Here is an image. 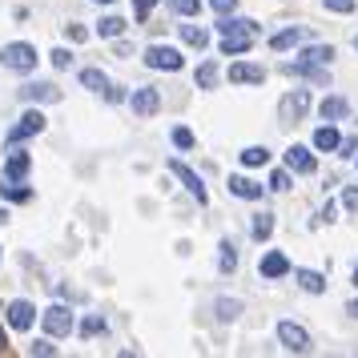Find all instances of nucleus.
Masks as SVG:
<instances>
[{"mask_svg": "<svg viewBox=\"0 0 358 358\" xmlns=\"http://www.w3.org/2000/svg\"><path fill=\"white\" fill-rule=\"evenodd\" d=\"M0 65L4 69H13V73H33L36 69V49L33 45H4L0 49Z\"/></svg>", "mask_w": 358, "mask_h": 358, "instance_id": "1", "label": "nucleus"}, {"mask_svg": "<svg viewBox=\"0 0 358 358\" xmlns=\"http://www.w3.org/2000/svg\"><path fill=\"white\" fill-rule=\"evenodd\" d=\"M145 65L149 69H165V73H178L181 69V52L169 45H149L145 49Z\"/></svg>", "mask_w": 358, "mask_h": 358, "instance_id": "2", "label": "nucleus"}, {"mask_svg": "<svg viewBox=\"0 0 358 358\" xmlns=\"http://www.w3.org/2000/svg\"><path fill=\"white\" fill-rule=\"evenodd\" d=\"M45 129V117L36 113V109H29V113L20 117L17 125L8 129V145H20V141H29V137H36V133Z\"/></svg>", "mask_w": 358, "mask_h": 358, "instance_id": "3", "label": "nucleus"}, {"mask_svg": "<svg viewBox=\"0 0 358 358\" xmlns=\"http://www.w3.org/2000/svg\"><path fill=\"white\" fill-rule=\"evenodd\" d=\"M41 322H45V330H49L52 338H65V334H73V314H69V306H49Z\"/></svg>", "mask_w": 358, "mask_h": 358, "instance_id": "4", "label": "nucleus"}, {"mask_svg": "<svg viewBox=\"0 0 358 358\" xmlns=\"http://www.w3.org/2000/svg\"><path fill=\"white\" fill-rule=\"evenodd\" d=\"M278 338H282V346L294 350V355H306L310 350V334L302 330V326H294V322H278Z\"/></svg>", "mask_w": 358, "mask_h": 358, "instance_id": "5", "label": "nucleus"}, {"mask_svg": "<svg viewBox=\"0 0 358 358\" xmlns=\"http://www.w3.org/2000/svg\"><path fill=\"white\" fill-rule=\"evenodd\" d=\"M169 173H178V178H181V185H185V189H189V194L197 197V206H206V201H210V194H206V185H201V178H197V173H194V169H189L185 162H169Z\"/></svg>", "mask_w": 358, "mask_h": 358, "instance_id": "6", "label": "nucleus"}, {"mask_svg": "<svg viewBox=\"0 0 358 358\" xmlns=\"http://www.w3.org/2000/svg\"><path fill=\"white\" fill-rule=\"evenodd\" d=\"M157 109H162V93L157 89H137L133 93V113L137 117H153Z\"/></svg>", "mask_w": 358, "mask_h": 358, "instance_id": "7", "label": "nucleus"}, {"mask_svg": "<svg viewBox=\"0 0 358 358\" xmlns=\"http://www.w3.org/2000/svg\"><path fill=\"white\" fill-rule=\"evenodd\" d=\"M306 105H310L306 89H298V93H290V97L282 101V109H278V113H282V121H286V125H290V121H298V117L306 113Z\"/></svg>", "mask_w": 358, "mask_h": 358, "instance_id": "8", "label": "nucleus"}, {"mask_svg": "<svg viewBox=\"0 0 358 358\" xmlns=\"http://www.w3.org/2000/svg\"><path fill=\"white\" fill-rule=\"evenodd\" d=\"M229 81L234 85H262L266 81V69L262 65H229Z\"/></svg>", "mask_w": 358, "mask_h": 358, "instance_id": "9", "label": "nucleus"}, {"mask_svg": "<svg viewBox=\"0 0 358 358\" xmlns=\"http://www.w3.org/2000/svg\"><path fill=\"white\" fill-rule=\"evenodd\" d=\"M33 302H24V298H20V302H13V306H8V326H13V330H29V326H33Z\"/></svg>", "mask_w": 358, "mask_h": 358, "instance_id": "10", "label": "nucleus"}, {"mask_svg": "<svg viewBox=\"0 0 358 358\" xmlns=\"http://www.w3.org/2000/svg\"><path fill=\"white\" fill-rule=\"evenodd\" d=\"M20 97L24 101H61V89L57 85H45V81H33L20 89Z\"/></svg>", "mask_w": 358, "mask_h": 358, "instance_id": "11", "label": "nucleus"}, {"mask_svg": "<svg viewBox=\"0 0 358 358\" xmlns=\"http://www.w3.org/2000/svg\"><path fill=\"white\" fill-rule=\"evenodd\" d=\"M286 165H290L294 173H314V157H310V149H302V145L286 149Z\"/></svg>", "mask_w": 358, "mask_h": 358, "instance_id": "12", "label": "nucleus"}, {"mask_svg": "<svg viewBox=\"0 0 358 358\" xmlns=\"http://www.w3.org/2000/svg\"><path fill=\"white\" fill-rule=\"evenodd\" d=\"M282 274H290V262H286V254H266L262 258V278H282Z\"/></svg>", "mask_w": 358, "mask_h": 358, "instance_id": "13", "label": "nucleus"}, {"mask_svg": "<svg viewBox=\"0 0 358 358\" xmlns=\"http://www.w3.org/2000/svg\"><path fill=\"white\" fill-rule=\"evenodd\" d=\"M229 194H234V197H245V201H258V197H262V185H254L250 178H229Z\"/></svg>", "mask_w": 358, "mask_h": 358, "instance_id": "14", "label": "nucleus"}, {"mask_svg": "<svg viewBox=\"0 0 358 358\" xmlns=\"http://www.w3.org/2000/svg\"><path fill=\"white\" fill-rule=\"evenodd\" d=\"M294 282H298L306 294H322L326 290V278L314 274V270H294Z\"/></svg>", "mask_w": 358, "mask_h": 358, "instance_id": "15", "label": "nucleus"}, {"mask_svg": "<svg viewBox=\"0 0 358 358\" xmlns=\"http://www.w3.org/2000/svg\"><path fill=\"white\" fill-rule=\"evenodd\" d=\"M181 41L194 45V49H206V45H210V33H206L201 24H181Z\"/></svg>", "mask_w": 358, "mask_h": 358, "instance_id": "16", "label": "nucleus"}, {"mask_svg": "<svg viewBox=\"0 0 358 358\" xmlns=\"http://www.w3.org/2000/svg\"><path fill=\"white\" fill-rule=\"evenodd\" d=\"M350 113V105L342 97H326L322 101V121H342V117Z\"/></svg>", "mask_w": 358, "mask_h": 358, "instance_id": "17", "label": "nucleus"}, {"mask_svg": "<svg viewBox=\"0 0 358 358\" xmlns=\"http://www.w3.org/2000/svg\"><path fill=\"white\" fill-rule=\"evenodd\" d=\"M29 153H13V157H8V165H4V178H13V181H20L24 178V173H29Z\"/></svg>", "mask_w": 358, "mask_h": 358, "instance_id": "18", "label": "nucleus"}, {"mask_svg": "<svg viewBox=\"0 0 358 358\" xmlns=\"http://www.w3.org/2000/svg\"><path fill=\"white\" fill-rule=\"evenodd\" d=\"M0 197H8V201H29L33 189H24V185H17L13 178H4V181H0Z\"/></svg>", "mask_w": 358, "mask_h": 358, "instance_id": "19", "label": "nucleus"}, {"mask_svg": "<svg viewBox=\"0 0 358 358\" xmlns=\"http://www.w3.org/2000/svg\"><path fill=\"white\" fill-rule=\"evenodd\" d=\"M278 52L282 49H294V45H302V29H282V33H274V41H270Z\"/></svg>", "mask_w": 358, "mask_h": 358, "instance_id": "20", "label": "nucleus"}, {"mask_svg": "<svg viewBox=\"0 0 358 358\" xmlns=\"http://www.w3.org/2000/svg\"><path fill=\"white\" fill-rule=\"evenodd\" d=\"M81 85L93 89V93H101V89H109V77H105L101 69H81Z\"/></svg>", "mask_w": 358, "mask_h": 358, "instance_id": "21", "label": "nucleus"}, {"mask_svg": "<svg viewBox=\"0 0 358 358\" xmlns=\"http://www.w3.org/2000/svg\"><path fill=\"white\" fill-rule=\"evenodd\" d=\"M314 149H322V153H330V149H338V129H330V125H322V129L314 133Z\"/></svg>", "mask_w": 358, "mask_h": 358, "instance_id": "22", "label": "nucleus"}, {"mask_svg": "<svg viewBox=\"0 0 358 358\" xmlns=\"http://www.w3.org/2000/svg\"><path fill=\"white\" fill-rule=\"evenodd\" d=\"M97 33L113 41V36H121V33H125V20H121V17H101V20H97Z\"/></svg>", "mask_w": 358, "mask_h": 358, "instance_id": "23", "label": "nucleus"}, {"mask_svg": "<svg viewBox=\"0 0 358 358\" xmlns=\"http://www.w3.org/2000/svg\"><path fill=\"white\" fill-rule=\"evenodd\" d=\"M238 314H242V302L238 298H217V318L222 322H234Z\"/></svg>", "mask_w": 358, "mask_h": 358, "instance_id": "24", "label": "nucleus"}, {"mask_svg": "<svg viewBox=\"0 0 358 358\" xmlns=\"http://www.w3.org/2000/svg\"><path fill=\"white\" fill-rule=\"evenodd\" d=\"M266 162H270V149H266V145L242 149V165H250V169H254V165H266Z\"/></svg>", "mask_w": 358, "mask_h": 358, "instance_id": "25", "label": "nucleus"}, {"mask_svg": "<svg viewBox=\"0 0 358 358\" xmlns=\"http://www.w3.org/2000/svg\"><path fill=\"white\" fill-rule=\"evenodd\" d=\"M330 57H334L330 45H310V49L302 52V61H314V65H330Z\"/></svg>", "mask_w": 358, "mask_h": 358, "instance_id": "26", "label": "nucleus"}, {"mask_svg": "<svg viewBox=\"0 0 358 358\" xmlns=\"http://www.w3.org/2000/svg\"><path fill=\"white\" fill-rule=\"evenodd\" d=\"M234 270H238V245L229 242H222V274H234Z\"/></svg>", "mask_w": 358, "mask_h": 358, "instance_id": "27", "label": "nucleus"}, {"mask_svg": "<svg viewBox=\"0 0 358 358\" xmlns=\"http://www.w3.org/2000/svg\"><path fill=\"white\" fill-rule=\"evenodd\" d=\"M197 89H213V85H217V65H213V61H206V65L197 69Z\"/></svg>", "mask_w": 358, "mask_h": 358, "instance_id": "28", "label": "nucleus"}, {"mask_svg": "<svg viewBox=\"0 0 358 358\" xmlns=\"http://www.w3.org/2000/svg\"><path fill=\"white\" fill-rule=\"evenodd\" d=\"M97 334H105V318L101 314H89L81 322V338H97Z\"/></svg>", "mask_w": 358, "mask_h": 358, "instance_id": "29", "label": "nucleus"}, {"mask_svg": "<svg viewBox=\"0 0 358 358\" xmlns=\"http://www.w3.org/2000/svg\"><path fill=\"white\" fill-rule=\"evenodd\" d=\"M270 234H274V217H270V213H258V217H254V238L266 242Z\"/></svg>", "mask_w": 358, "mask_h": 358, "instance_id": "30", "label": "nucleus"}, {"mask_svg": "<svg viewBox=\"0 0 358 358\" xmlns=\"http://www.w3.org/2000/svg\"><path fill=\"white\" fill-rule=\"evenodd\" d=\"M173 8H178L181 17H197L201 13V0H173Z\"/></svg>", "mask_w": 358, "mask_h": 358, "instance_id": "31", "label": "nucleus"}, {"mask_svg": "<svg viewBox=\"0 0 358 358\" xmlns=\"http://www.w3.org/2000/svg\"><path fill=\"white\" fill-rule=\"evenodd\" d=\"M173 145L178 149H194V133L189 129H173Z\"/></svg>", "mask_w": 358, "mask_h": 358, "instance_id": "32", "label": "nucleus"}, {"mask_svg": "<svg viewBox=\"0 0 358 358\" xmlns=\"http://www.w3.org/2000/svg\"><path fill=\"white\" fill-rule=\"evenodd\" d=\"M270 189H274V194H286V189H290V173H274V178H270Z\"/></svg>", "mask_w": 358, "mask_h": 358, "instance_id": "33", "label": "nucleus"}, {"mask_svg": "<svg viewBox=\"0 0 358 358\" xmlns=\"http://www.w3.org/2000/svg\"><path fill=\"white\" fill-rule=\"evenodd\" d=\"M52 65L69 69V65H73V52H69V49H52Z\"/></svg>", "mask_w": 358, "mask_h": 358, "instance_id": "34", "label": "nucleus"}, {"mask_svg": "<svg viewBox=\"0 0 358 358\" xmlns=\"http://www.w3.org/2000/svg\"><path fill=\"white\" fill-rule=\"evenodd\" d=\"M153 4H157V0H133V8H137V20H149Z\"/></svg>", "mask_w": 358, "mask_h": 358, "instance_id": "35", "label": "nucleus"}, {"mask_svg": "<svg viewBox=\"0 0 358 358\" xmlns=\"http://www.w3.org/2000/svg\"><path fill=\"white\" fill-rule=\"evenodd\" d=\"M322 4L330 13H350V8H355V0H322Z\"/></svg>", "mask_w": 358, "mask_h": 358, "instance_id": "36", "label": "nucleus"}, {"mask_svg": "<svg viewBox=\"0 0 358 358\" xmlns=\"http://www.w3.org/2000/svg\"><path fill=\"white\" fill-rule=\"evenodd\" d=\"M33 355L49 358V355H57V346H52V342H33Z\"/></svg>", "mask_w": 358, "mask_h": 358, "instance_id": "37", "label": "nucleus"}, {"mask_svg": "<svg viewBox=\"0 0 358 358\" xmlns=\"http://www.w3.org/2000/svg\"><path fill=\"white\" fill-rule=\"evenodd\" d=\"M213 8H217V13H222V17H226V13H234V8H238V0H210Z\"/></svg>", "mask_w": 358, "mask_h": 358, "instance_id": "38", "label": "nucleus"}, {"mask_svg": "<svg viewBox=\"0 0 358 358\" xmlns=\"http://www.w3.org/2000/svg\"><path fill=\"white\" fill-rule=\"evenodd\" d=\"M342 201H346V210H358V185H350V189H346V197H342Z\"/></svg>", "mask_w": 358, "mask_h": 358, "instance_id": "39", "label": "nucleus"}, {"mask_svg": "<svg viewBox=\"0 0 358 358\" xmlns=\"http://www.w3.org/2000/svg\"><path fill=\"white\" fill-rule=\"evenodd\" d=\"M65 33H69V41H85V36H89V33H85V29H81V24H69Z\"/></svg>", "mask_w": 358, "mask_h": 358, "instance_id": "40", "label": "nucleus"}, {"mask_svg": "<svg viewBox=\"0 0 358 358\" xmlns=\"http://www.w3.org/2000/svg\"><path fill=\"white\" fill-rule=\"evenodd\" d=\"M105 97H109V101H113V105H117V101H125V93H121L117 85H109V89H105Z\"/></svg>", "mask_w": 358, "mask_h": 358, "instance_id": "41", "label": "nucleus"}, {"mask_svg": "<svg viewBox=\"0 0 358 358\" xmlns=\"http://www.w3.org/2000/svg\"><path fill=\"white\" fill-rule=\"evenodd\" d=\"M346 314H355V318H358V302H350V306H346Z\"/></svg>", "mask_w": 358, "mask_h": 358, "instance_id": "42", "label": "nucleus"}, {"mask_svg": "<svg viewBox=\"0 0 358 358\" xmlns=\"http://www.w3.org/2000/svg\"><path fill=\"white\" fill-rule=\"evenodd\" d=\"M0 350H8V338H4V330H0Z\"/></svg>", "mask_w": 358, "mask_h": 358, "instance_id": "43", "label": "nucleus"}, {"mask_svg": "<svg viewBox=\"0 0 358 358\" xmlns=\"http://www.w3.org/2000/svg\"><path fill=\"white\" fill-rule=\"evenodd\" d=\"M4 222H8V213H4V210H0V226H4Z\"/></svg>", "mask_w": 358, "mask_h": 358, "instance_id": "44", "label": "nucleus"}, {"mask_svg": "<svg viewBox=\"0 0 358 358\" xmlns=\"http://www.w3.org/2000/svg\"><path fill=\"white\" fill-rule=\"evenodd\" d=\"M355 286H358V266H355Z\"/></svg>", "mask_w": 358, "mask_h": 358, "instance_id": "45", "label": "nucleus"}, {"mask_svg": "<svg viewBox=\"0 0 358 358\" xmlns=\"http://www.w3.org/2000/svg\"><path fill=\"white\" fill-rule=\"evenodd\" d=\"M97 4H113V0H97Z\"/></svg>", "mask_w": 358, "mask_h": 358, "instance_id": "46", "label": "nucleus"}, {"mask_svg": "<svg viewBox=\"0 0 358 358\" xmlns=\"http://www.w3.org/2000/svg\"><path fill=\"white\" fill-rule=\"evenodd\" d=\"M355 49H358V36H355Z\"/></svg>", "mask_w": 358, "mask_h": 358, "instance_id": "47", "label": "nucleus"}]
</instances>
